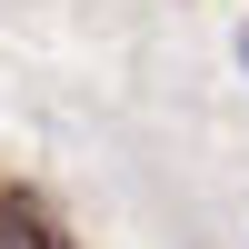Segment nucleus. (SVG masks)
Segmentation results:
<instances>
[{"label": "nucleus", "instance_id": "nucleus-1", "mask_svg": "<svg viewBox=\"0 0 249 249\" xmlns=\"http://www.w3.org/2000/svg\"><path fill=\"white\" fill-rule=\"evenodd\" d=\"M0 249H60L50 210H40L30 190H0Z\"/></svg>", "mask_w": 249, "mask_h": 249}, {"label": "nucleus", "instance_id": "nucleus-2", "mask_svg": "<svg viewBox=\"0 0 249 249\" xmlns=\"http://www.w3.org/2000/svg\"><path fill=\"white\" fill-rule=\"evenodd\" d=\"M239 60H249V30H239Z\"/></svg>", "mask_w": 249, "mask_h": 249}]
</instances>
